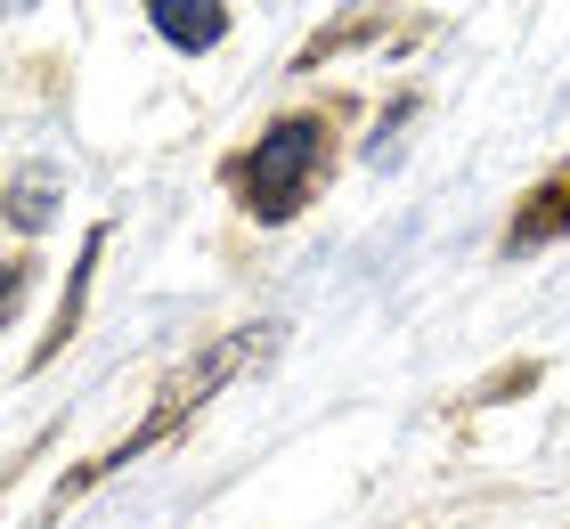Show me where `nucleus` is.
<instances>
[{
    "mask_svg": "<svg viewBox=\"0 0 570 529\" xmlns=\"http://www.w3.org/2000/svg\"><path fill=\"white\" fill-rule=\"evenodd\" d=\"M326 155H334V123L326 115H277L262 139H253V155L228 164V179H237L253 221L277 228V221H294L309 204V188L326 179Z\"/></svg>",
    "mask_w": 570,
    "mask_h": 529,
    "instance_id": "1",
    "label": "nucleus"
},
{
    "mask_svg": "<svg viewBox=\"0 0 570 529\" xmlns=\"http://www.w3.org/2000/svg\"><path fill=\"white\" fill-rule=\"evenodd\" d=\"M262 334H269V326H245V334L213 342V351H204V359L188 366V375H171V383H164V400H155V415H147V423H139V432L122 440V448H107L98 464H82V472H73V481H66V497H73V489H90V481H107V472H122L131 457H147L155 440H171V423H179V415H196V408H204V391H220L228 375H237V366H253Z\"/></svg>",
    "mask_w": 570,
    "mask_h": 529,
    "instance_id": "2",
    "label": "nucleus"
},
{
    "mask_svg": "<svg viewBox=\"0 0 570 529\" xmlns=\"http://www.w3.org/2000/svg\"><path fill=\"white\" fill-rule=\"evenodd\" d=\"M554 236H570V164L547 172L522 204H513V221H505V253H547Z\"/></svg>",
    "mask_w": 570,
    "mask_h": 529,
    "instance_id": "3",
    "label": "nucleus"
},
{
    "mask_svg": "<svg viewBox=\"0 0 570 529\" xmlns=\"http://www.w3.org/2000/svg\"><path fill=\"white\" fill-rule=\"evenodd\" d=\"M155 33H164L171 49H220L228 41V9L220 0H147Z\"/></svg>",
    "mask_w": 570,
    "mask_h": 529,
    "instance_id": "4",
    "label": "nucleus"
}]
</instances>
